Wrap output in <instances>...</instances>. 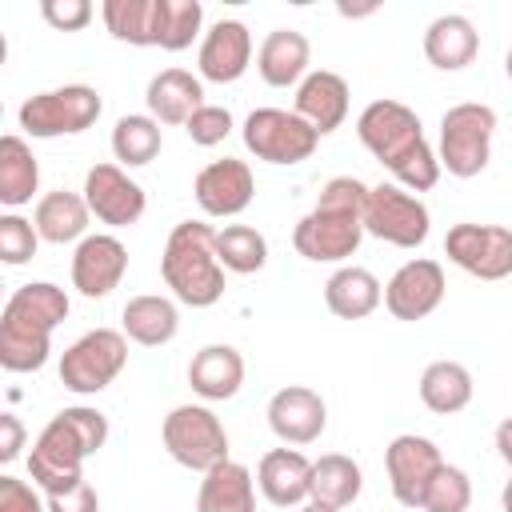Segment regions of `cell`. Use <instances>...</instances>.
<instances>
[{
  "instance_id": "1",
  "label": "cell",
  "mask_w": 512,
  "mask_h": 512,
  "mask_svg": "<svg viewBox=\"0 0 512 512\" xmlns=\"http://www.w3.org/2000/svg\"><path fill=\"white\" fill-rule=\"evenodd\" d=\"M356 136L360 144L396 176L400 188L408 192H428L440 180V156L432 152V144L424 140V124L420 116L400 104V100H372L360 116H356Z\"/></svg>"
},
{
  "instance_id": "2",
  "label": "cell",
  "mask_w": 512,
  "mask_h": 512,
  "mask_svg": "<svg viewBox=\"0 0 512 512\" xmlns=\"http://www.w3.org/2000/svg\"><path fill=\"white\" fill-rule=\"evenodd\" d=\"M108 444V416L88 404L56 412L28 452V476L44 496L68 492L84 480V460Z\"/></svg>"
},
{
  "instance_id": "3",
  "label": "cell",
  "mask_w": 512,
  "mask_h": 512,
  "mask_svg": "<svg viewBox=\"0 0 512 512\" xmlns=\"http://www.w3.org/2000/svg\"><path fill=\"white\" fill-rule=\"evenodd\" d=\"M368 184L356 176H332L312 212L296 220L292 228V248L312 260V264H344L348 256H356L364 232V204H368Z\"/></svg>"
},
{
  "instance_id": "4",
  "label": "cell",
  "mask_w": 512,
  "mask_h": 512,
  "mask_svg": "<svg viewBox=\"0 0 512 512\" xmlns=\"http://www.w3.org/2000/svg\"><path fill=\"white\" fill-rule=\"evenodd\" d=\"M68 292L32 280L20 284L0 312V364L8 372H40L52 352V332L68 320Z\"/></svg>"
},
{
  "instance_id": "5",
  "label": "cell",
  "mask_w": 512,
  "mask_h": 512,
  "mask_svg": "<svg viewBox=\"0 0 512 512\" xmlns=\"http://www.w3.org/2000/svg\"><path fill=\"white\" fill-rule=\"evenodd\" d=\"M160 276L180 304L212 308L224 296V264L216 256V228L204 220L176 224L160 252Z\"/></svg>"
},
{
  "instance_id": "6",
  "label": "cell",
  "mask_w": 512,
  "mask_h": 512,
  "mask_svg": "<svg viewBox=\"0 0 512 512\" xmlns=\"http://www.w3.org/2000/svg\"><path fill=\"white\" fill-rule=\"evenodd\" d=\"M492 132H496V112L480 100L452 104L440 116V168L456 180H472L488 168L492 160Z\"/></svg>"
},
{
  "instance_id": "7",
  "label": "cell",
  "mask_w": 512,
  "mask_h": 512,
  "mask_svg": "<svg viewBox=\"0 0 512 512\" xmlns=\"http://www.w3.org/2000/svg\"><path fill=\"white\" fill-rule=\"evenodd\" d=\"M104 112V100L92 84H64L36 92L20 104L16 120L32 140H56V136H80L88 132Z\"/></svg>"
},
{
  "instance_id": "8",
  "label": "cell",
  "mask_w": 512,
  "mask_h": 512,
  "mask_svg": "<svg viewBox=\"0 0 512 512\" xmlns=\"http://www.w3.org/2000/svg\"><path fill=\"white\" fill-rule=\"evenodd\" d=\"M160 440L180 468L200 472V476L208 468L232 460L228 456V432L208 404H176L160 424Z\"/></svg>"
},
{
  "instance_id": "9",
  "label": "cell",
  "mask_w": 512,
  "mask_h": 512,
  "mask_svg": "<svg viewBox=\"0 0 512 512\" xmlns=\"http://www.w3.org/2000/svg\"><path fill=\"white\" fill-rule=\"evenodd\" d=\"M128 364V336L120 328H92L60 356V384L76 396L104 392Z\"/></svg>"
},
{
  "instance_id": "10",
  "label": "cell",
  "mask_w": 512,
  "mask_h": 512,
  "mask_svg": "<svg viewBox=\"0 0 512 512\" xmlns=\"http://www.w3.org/2000/svg\"><path fill=\"white\" fill-rule=\"evenodd\" d=\"M240 136H244V148L256 160L280 164V168L284 164H304L320 144V132L288 108H252L244 116Z\"/></svg>"
},
{
  "instance_id": "11",
  "label": "cell",
  "mask_w": 512,
  "mask_h": 512,
  "mask_svg": "<svg viewBox=\"0 0 512 512\" xmlns=\"http://www.w3.org/2000/svg\"><path fill=\"white\" fill-rule=\"evenodd\" d=\"M364 232L392 248H420L432 232V216L416 192L400 184H376L364 204Z\"/></svg>"
},
{
  "instance_id": "12",
  "label": "cell",
  "mask_w": 512,
  "mask_h": 512,
  "mask_svg": "<svg viewBox=\"0 0 512 512\" xmlns=\"http://www.w3.org/2000/svg\"><path fill=\"white\" fill-rule=\"evenodd\" d=\"M444 256L476 280H508L512 276V228L460 220L444 236Z\"/></svg>"
},
{
  "instance_id": "13",
  "label": "cell",
  "mask_w": 512,
  "mask_h": 512,
  "mask_svg": "<svg viewBox=\"0 0 512 512\" xmlns=\"http://www.w3.org/2000/svg\"><path fill=\"white\" fill-rule=\"evenodd\" d=\"M444 456L428 436L404 432L384 448V472H388V488L404 508H420L432 480L440 476Z\"/></svg>"
},
{
  "instance_id": "14",
  "label": "cell",
  "mask_w": 512,
  "mask_h": 512,
  "mask_svg": "<svg viewBox=\"0 0 512 512\" xmlns=\"http://www.w3.org/2000/svg\"><path fill=\"white\" fill-rule=\"evenodd\" d=\"M444 292H448V280H444L440 260L416 256L400 264L392 280L384 284V308L392 312V320L416 324V320H428L444 304Z\"/></svg>"
},
{
  "instance_id": "15",
  "label": "cell",
  "mask_w": 512,
  "mask_h": 512,
  "mask_svg": "<svg viewBox=\"0 0 512 512\" xmlns=\"http://www.w3.org/2000/svg\"><path fill=\"white\" fill-rule=\"evenodd\" d=\"M84 200H88V212L108 228H128L148 208L144 188L120 164H92L84 176Z\"/></svg>"
},
{
  "instance_id": "16",
  "label": "cell",
  "mask_w": 512,
  "mask_h": 512,
  "mask_svg": "<svg viewBox=\"0 0 512 512\" xmlns=\"http://www.w3.org/2000/svg\"><path fill=\"white\" fill-rule=\"evenodd\" d=\"M192 196L200 204L204 216L212 220H228V216H240L252 196H256V176L244 160L236 156H224V160H212L196 172L192 180Z\"/></svg>"
},
{
  "instance_id": "17",
  "label": "cell",
  "mask_w": 512,
  "mask_h": 512,
  "mask_svg": "<svg viewBox=\"0 0 512 512\" xmlns=\"http://www.w3.org/2000/svg\"><path fill=\"white\" fill-rule=\"evenodd\" d=\"M268 428L280 444L288 448H304L312 440L324 436L328 428V404L316 388L308 384H288L280 392H272L268 400Z\"/></svg>"
},
{
  "instance_id": "18",
  "label": "cell",
  "mask_w": 512,
  "mask_h": 512,
  "mask_svg": "<svg viewBox=\"0 0 512 512\" xmlns=\"http://www.w3.org/2000/svg\"><path fill=\"white\" fill-rule=\"evenodd\" d=\"M128 272V248L112 232H92L72 252V288L88 300H104Z\"/></svg>"
},
{
  "instance_id": "19",
  "label": "cell",
  "mask_w": 512,
  "mask_h": 512,
  "mask_svg": "<svg viewBox=\"0 0 512 512\" xmlns=\"http://www.w3.org/2000/svg\"><path fill=\"white\" fill-rule=\"evenodd\" d=\"M252 64V32L244 20H216L200 36L196 68L208 84H236Z\"/></svg>"
},
{
  "instance_id": "20",
  "label": "cell",
  "mask_w": 512,
  "mask_h": 512,
  "mask_svg": "<svg viewBox=\"0 0 512 512\" xmlns=\"http://www.w3.org/2000/svg\"><path fill=\"white\" fill-rule=\"evenodd\" d=\"M256 488L272 508H300L312 492V460L300 448H268L256 464Z\"/></svg>"
},
{
  "instance_id": "21",
  "label": "cell",
  "mask_w": 512,
  "mask_h": 512,
  "mask_svg": "<svg viewBox=\"0 0 512 512\" xmlns=\"http://www.w3.org/2000/svg\"><path fill=\"white\" fill-rule=\"evenodd\" d=\"M348 80L332 68H312L300 84H296V116L308 120L320 136L336 132L348 120Z\"/></svg>"
},
{
  "instance_id": "22",
  "label": "cell",
  "mask_w": 512,
  "mask_h": 512,
  "mask_svg": "<svg viewBox=\"0 0 512 512\" xmlns=\"http://www.w3.org/2000/svg\"><path fill=\"white\" fill-rule=\"evenodd\" d=\"M144 104H148V116L156 124H168V128H184L192 120L196 108H204V80L192 76L188 68H164L148 80L144 88Z\"/></svg>"
},
{
  "instance_id": "23",
  "label": "cell",
  "mask_w": 512,
  "mask_h": 512,
  "mask_svg": "<svg viewBox=\"0 0 512 512\" xmlns=\"http://www.w3.org/2000/svg\"><path fill=\"white\" fill-rule=\"evenodd\" d=\"M168 4L172 0H104L100 16L116 40L136 44V48H164Z\"/></svg>"
},
{
  "instance_id": "24",
  "label": "cell",
  "mask_w": 512,
  "mask_h": 512,
  "mask_svg": "<svg viewBox=\"0 0 512 512\" xmlns=\"http://www.w3.org/2000/svg\"><path fill=\"white\" fill-rule=\"evenodd\" d=\"M308 64H312V44L296 28H272L260 40V48H256V72H260V80L268 88H292V84H300L312 72Z\"/></svg>"
},
{
  "instance_id": "25",
  "label": "cell",
  "mask_w": 512,
  "mask_h": 512,
  "mask_svg": "<svg viewBox=\"0 0 512 512\" xmlns=\"http://www.w3.org/2000/svg\"><path fill=\"white\" fill-rule=\"evenodd\" d=\"M476 52H480V32H476V24H472L468 16H460V12H444V16H436V20L424 28V56H428V64L440 68V72H460V68H468V64L476 60Z\"/></svg>"
},
{
  "instance_id": "26",
  "label": "cell",
  "mask_w": 512,
  "mask_h": 512,
  "mask_svg": "<svg viewBox=\"0 0 512 512\" xmlns=\"http://www.w3.org/2000/svg\"><path fill=\"white\" fill-rule=\"evenodd\" d=\"M188 384L200 400H232L244 384V356L232 344H204L188 360Z\"/></svg>"
},
{
  "instance_id": "27",
  "label": "cell",
  "mask_w": 512,
  "mask_h": 512,
  "mask_svg": "<svg viewBox=\"0 0 512 512\" xmlns=\"http://www.w3.org/2000/svg\"><path fill=\"white\" fill-rule=\"evenodd\" d=\"M324 304L340 320H364L384 304V284L360 264H340L324 284Z\"/></svg>"
},
{
  "instance_id": "28",
  "label": "cell",
  "mask_w": 512,
  "mask_h": 512,
  "mask_svg": "<svg viewBox=\"0 0 512 512\" xmlns=\"http://www.w3.org/2000/svg\"><path fill=\"white\" fill-rule=\"evenodd\" d=\"M120 332L140 344V348H164L176 332H180V312H176V300L168 296H156V292H144V296H132L120 312Z\"/></svg>"
},
{
  "instance_id": "29",
  "label": "cell",
  "mask_w": 512,
  "mask_h": 512,
  "mask_svg": "<svg viewBox=\"0 0 512 512\" xmlns=\"http://www.w3.org/2000/svg\"><path fill=\"white\" fill-rule=\"evenodd\" d=\"M196 512H256V480L240 460H224L204 472L196 488Z\"/></svg>"
},
{
  "instance_id": "30",
  "label": "cell",
  "mask_w": 512,
  "mask_h": 512,
  "mask_svg": "<svg viewBox=\"0 0 512 512\" xmlns=\"http://www.w3.org/2000/svg\"><path fill=\"white\" fill-rule=\"evenodd\" d=\"M88 220H92L88 200L80 192H64V188L44 192L32 208V224H36L40 240H48V244H72V240L80 244L88 236Z\"/></svg>"
},
{
  "instance_id": "31",
  "label": "cell",
  "mask_w": 512,
  "mask_h": 512,
  "mask_svg": "<svg viewBox=\"0 0 512 512\" xmlns=\"http://www.w3.org/2000/svg\"><path fill=\"white\" fill-rule=\"evenodd\" d=\"M472 372L460 364V360H432L420 376V400L428 412L436 416H456L472 404Z\"/></svg>"
},
{
  "instance_id": "32",
  "label": "cell",
  "mask_w": 512,
  "mask_h": 512,
  "mask_svg": "<svg viewBox=\"0 0 512 512\" xmlns=\"http://www.w3.org/2000/svg\"><path fill=\"white\" fill-rule=\"evenodd\" d=\"M360 488H364V472H360V464L352 456L328 452V456L312 460V492H308V500L344 512L348 504H356Z\"/></svg>"
},
{
  "instance_id": "33",
  "label": "cell",
  "mask_w": 512,
  "mask_h": 512,
  "mask_svg": "<svg viewBox=\"0 0 512 512\" xmlns=\"http://www.w3.org/2000/svg\"><path fill=\"white\" fill-rule=\"evenodd\" d=\"M36 188H40V164H36L28 140L16 132L0 136V204L20 208L36 196Z\"/></svg>"
},
{
  "instance_id": "34",
  "label": "cell",
  "mask_w": 512,
  "mask_h": 512,
  "mask_svg": "<svg viewBox=\"0 0 512 512\" xmlns=\"http://www.w3.org/2000/svg\"><path fill=\"white\" fill-rule=\"evenodd\" d=\"M164 148V136H160V124L148 116V112H132V116H120L116 128H112V156L120 168H144L160 156Z\"/></svg>"
},
{
  "instance_id": "35",
  "label": "cell",
  "mask_w": 512,
  "mask_h": 512,
  "mask_svg": "<svg viewBox=\"0 0 512 512\" xmlns=\"http://www.w3.org/2000/svg\"><path fill=\"white\" fill-rule=\"evenodd\" d=\"M216 256H220L224 272L252 276V272H260L268 264V240L252 224H224L216 232Z\"/></svg>"
},
{
  "instance_id": "36",
  "label": "cell",
  "mask_w": 512,
  "mask_h": 512,
  "mask_svg": "<svg viewBox=\"0 0 512 512\" xmlns=\"http://www.w3.org/2000/svg\"><path fill=\"white\" fill-rule=\"evenodd\" d=\"M468 504H472V480H468V472L456 468V464H444L440 476L432 480L420 512H468Z\"/></svg>"
},
{
  "instance_id": "37",
  "label": "cell",
  "mask_w": 512,
  "mask_h": 512,
  "mask_svg": "<svg viewBox=\"0 0 512 512\" xmlns=\"http://www.w3.org/2000/svg\"><path fill=\"white\" fill-rule=\"evenodd\" d=\"M36 248H40L36 224L24 220V216H16V212H4L0 216V260L12 264V268H20V264H28L36 256Z\"/></svg>"
},
{
  "instance_id": "38",
  "label": "cell",
  "mask_w": 512,
  "mask_h": 512,
  "mask_svg": "<svg viewBox=\"0 0 512 512\" xmlns=\"http://www.w3.org/2000/svg\"><path fill=\"white\" fill-rule=\"evenodd\" d=\"M204 28V4L200 0H172L168 4V32H164V52H184Z\"/></svg>"
},
{
  "instance_id": "39",
  "label": "cell",
  "mask_w": 512,
  "mask_h": 512,
  "mask_svg": "<svg viewBox=\"0 0 512 512\" xmlns=\"http://www.w3.org/2000/svg\"><path fill=\"white\" fill-rule=\"evenodd\" d=\"M232 112L224 108V104H204V108H196L192 112V120L184 124V132H188V140L192 144H200V148H216L228 132H232Z\"/></svg>"
},
{
  "instance_id": "40",
  "label": "cell",
  "mask_w": 512,
  "mask_h": 512,
  "mask_svg": "<svg viewBox=\"0 0 512 512\" xmlns=\"http://www.w3.org/2000/svg\"><path fill=\"white\" fill-rule=\"evenodd\" d=\"M92 4L88 0H44L40 4V16L56 28V32H80V28H88V20H92Z\"/></svg>"
},
{
  "instance_id": "41",
  "label": "cell",
  "mask_w": 512,
  "mask_h": 512,
  "mask_svg": "<svg viewBox=\"0 0 512 512\" xmlns=\"http://www.w3.org/2000/svg\"><path fill=\"white\" fill-rule=\"evenodd\" d=\"M0 512H48V504H44L36 484L16 480V476H0Z\"/></svg>"
},
{
  "instance_id": "42",
  "label": "cell",
  "mask_w": 512,
  "mask_h": 512,
  "mask_svg": "<svg viewBox=\"0 0 512 512\" xmlns=\"http://www.w3.org/2000/svg\"><path fill=\"white\" fill-rule=\"evenodd\" d=\"M44 504H48V512H100V496H96V488L88 480H80L68 492L44 496Z\"/></svg>"
},
{
  "instance_id": "43",
  "label": "cell",
  "mask_w": 512,
  "mask_h": 512,
  "mask_svg": "<svg viewBox=\"0 0 512 512\" xmlns=\"http://www.w3.org/2000/svg\"><path fill=\"white\" fill-rule=\"evenodd\" d=\"M24 448V424L16 412H4L0 416V464H12Z\"/></svg>"
},
{
  "instance_id": "44",
  "label": "cell",
  "mask_w": 512,
  "mask_h": 512,
  "mask_svg": "<svg viewBox=\"0 0 512 512\" xmlns=\"http://www.w3.org/2000/svg\"><path fill=\"white\" fill-rule=\"evenodd\" d=\"M496 452H500V460L512 468V416H504V420L496 424Z\"/></svg>"
},
{
  "instance_id": "45",
  "label": "cell",
  "mask_w": 512,
  "mask_h": 512,
  "mask_svg": "<svg viewBox=\"0 0 512 512\" xmlns=\"http://www.w3.org/2000/svg\"><path fill=\"white\" fill-rule=\"evenodd\" d=\"M500 508L512 512V476H508V484H504V492H500Z\"/></svg>"
},
{
  "instance_id": "46",
  "label": "cell",
  "mask_w": 512,
  "mask_h": 512,
  "mask_svg": "<svg viewBox=\"0 0 512 512\" xmlns=\"http://www.w3.org/2000/svg\"><path fill=\"white\" fill-rule=\"evenodd\" d=\"M296 512H336V508H324V504H316V500H308V504H300Z\"/></svg>"
},
{
  "instance_id": "47",
  "label": "cell",
  "mask_w": 512,
  "mask_h": 512,
  "mask_svg": "<svg viewBox=\"0 0 512 512\" xmlns=\"http://www.w3.org/2000/svg\"><path fill=\"white\" fill-rule=\"evenodd\" d=\"M504 72H508V80H512V48H508V56H504Z\"/></svg>"
}]
</instances>
